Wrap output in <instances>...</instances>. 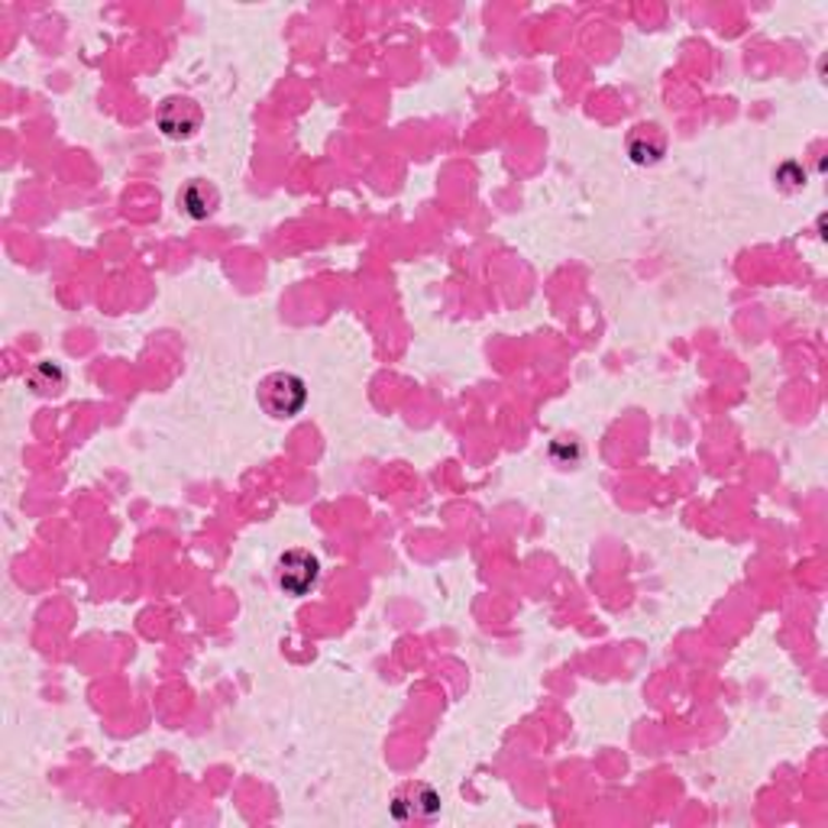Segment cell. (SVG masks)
Returning <instances> with one entry per match:
<instances>
[{
  "mask_svg": "<svg viewBox=\"0 0 828 828\" xmlns=\"http://www.w3.org/2000/svg\"><path fill=\"white\" fill-rule=\"evenodd\" d=\"M308 402V386L295 373H272L259 386V405L272 417H295Z\"/></svg>",
  "mask_w": 828,
  "mask_h": 828,
  "instance_id": "6da1fadb",
  "label": "cell"
},
{
  "mask_svg": "<svg viewBox=\"0 0 828 828\" xmlns=\"http://www.w3.org/2000/svg\"><path fill=\"white\" fill-rule=\"evenodd\" d=\"M392 816L399 823H434L440 816V796L427 783H409L395 793Z\"/></svg>",
  "mask_w": 828,
  "mask_h": 828,
  "instance_id": "7a4b0ae2",
  "label": "cell"
},
{
  "mask_svg": "<svg viewBox=\"0 0 828 828\" xmlns=\"http://www.w3.org/2000/svg\"><path fill=\"white\" fill-rule=\"evenodd\" d=\"M317 576H320V563L308 550H289L279 560V586L292 596L310 593L317 586Z\"/></svg>",
  "mask_w": 828,
  "mask_h": 828,
  "instance_id": "3957f363",
  "label": "cell"
},
{
  "mask_svg": "<svg viewBox=\"0 0 828 828\" xmlns=\"http://www.w3.org/2000/svg\"><path fill=\"white\" fill-rule=\"evenodd\" d=\"M202 126V107L188 98H169L159 110V130L172 139H185Z\"/></svg>",
  "mask_w": 828,
  "mask_h": 828,
  "instance_id": "277c9868",
  "label": "cell"
},
{
  "mask_svg": "<svg viewBox=\"0 0 828 828\" xmlns=\"http://www.w3.org/2000/svg\"><path fill=\"white\" fill-rule=\"evenodd\" d=\"M628 153L637 166H654L667 153V136L660 133V126H637L628 136Z\"/></svg>",
  "mask_w": 828,
  "mask_h": 828,
  "instance_id": "5b68a950",
  "label": "cell"
},
{
  "mask_svg": "<svg viewBox=\"0 0 828 828\" xmlns=\"http://www.w3.org/2000/svg\"><path fill=\"white\" fill-rule=\"evenodd\" d=\"M217 205V195H214V188H207L205 182H192L185 192H182V207L192 214V217H207L210 210Z\"/></svg>",
  "mask_w": 828,
  "mask_h": 828,
  "instance_id": "8992f818",
  "label": "cell"
}]
</instances>
